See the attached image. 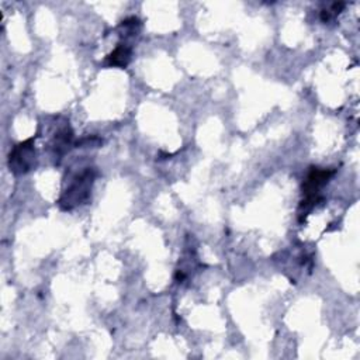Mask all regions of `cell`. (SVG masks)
<instances>
[{"instance_id": "6da1fadb", "label": "cell", "mask_w": 360, "mask_h": 360, "mask_svg": "<svg viewBox=\"0 0 360 360\" xmlns=\"http://www.w3.org/2000/svg\"><path fill=\"white\" fill-rule=\"evenodd\" d=\"M96 176V167L90 166L73 174L58 200L59 208L63 211H72L76 207L86 204L90 198Z\"/></svg>"}, {"instance_id": "7a4b0ae2", "label": "cell", "mask_w": 360, "mask_h": 360, "mask_svg": "<svg viewBox=\"0 0 360 360\" xmlns=\"http://www.w3.org/2000/svg\"><path fill=\"white\" fill-rule=\"evenodd\" d=\"M336 173L335 169H322V167H311L304 183H302V194L304 200L300 204V218H305L308 212L323 198L319 195V190L332 179Z\"/></svg>"}, {"instance_id": "3957f363", "label": "cell", "mask_w": 360, "mask_h": 360, "mask_svg": "<svg viewBox=\"0 0 360 360\" xmlns=\"http://www.w3.org/2000/svg\"><path fill=\"white\" fill-rule=\"evenodd\" d=\"M35 138L37 136H31L22 142H18L10 150L8 169L15 176L25 174L35 167V160H37Z\"/></svg>"}, {"instance_id": "277c9868", "label": "cell", "mask_w": 360, "mask_h": 360, "mask_svg": "<svg viewBox=\"0 0 360 360\" xmlns=\"http://www.w3.org/2000/svg\"><path fill=\"white\" fill-rule=\"evenodd\" d=\"M132 58V46L127 42H120L105 58V65L110 68L124 69L129 65Z\"/></svg>"}, {"instance_id": "5b68a950", "label": "cell", "mask_w": 360, "mask_h": 360, "mask_svg": "<svg viewBox=\"0 0 360 360\" xmlns=\"http://www.w3.org/2000/svg\"><path fill=\"white\" fill-rule=\"evenodd\" d=\"M73 142V131L70 129L69 125H63L60 127L52 138L51 146L53 149V155L58 156L59 159L69 150V148L72 146Z\"/></svg>"}, {"instance_id": "8992f818", "label": "cell", "mask_w": 360, "mask_h": 360, "mask_svg": "<svg viewBox=\"0 0 360 360\" xmlns=\"http://www.w3.org/2000/svg\"><path fill=\"white\" fill-rule=\"evenodd\" d=\"M343 7H345V3H342V1H339V3H332L329 7H326V8H323V10L321 11V20H322L323 22H328V21L333 20L336 15L340 14V11L343 10Z\"/></svg>"}]
</instances>
